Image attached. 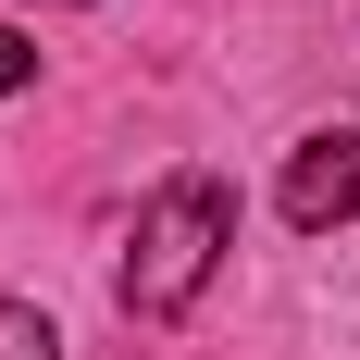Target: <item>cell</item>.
<instances>
[{"label":"cell","mask_w":360,"mask_h":360,"mask_svg":"<svg viewBox=\"0 0 360 360\" xmlns=\"http://www.w3.org/2000/svg\"><path fill=\"white\" fill-rule=\"evenodd\" d=\"M286 224L323 236V224H360V137H311L286 162Z\"/></svg>","instance_id":"cell-2"},{"label":"cell","mask_w":360,"mask_h":360,"mask_svg":"<svg viewBox=\"0 0 360 360\" xmlns=\"http://www.w3.org/2000/svg\"><path fill=\"white\" fill-rule=\"evenodd\" d=\"M224 249H236V199H224V174H162V199L137 212V249H124V311H137V323L199 311V286L224 274Z\"/></svg>","instance_id":"cell-1"},{"label":"cell","mask_w":360,"mask_h":360,"mask_svg":"<svg viewBox=\"0 0 360 360\" xmlns=\"http://www.w3.org/2000/svg\"><path fill=\"white\" fill-rule=\"evenodd\" d=\"M25 75H37V50H25V37H13V25H0V100H13Z\"/></svg>","instance_id":"cell-4"},{"label":"cell","mask_w":360,"mask_h":360,"mask_svg":"<svg viewBox=\"0 0 360 360\" xmlns=\"http://www.w3.org/2000/svg\"><path fill=\"white\" fill-rule=\"evenodd\" d=\"M0 360H63L50 311H25V298H0Z\"/></svg>","instance_id":"cell-3"}]
</instances>
